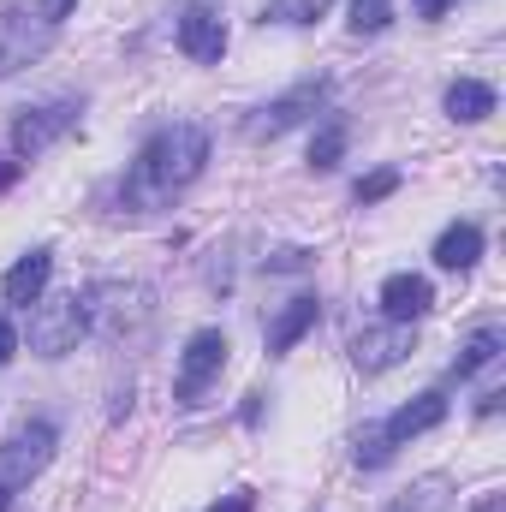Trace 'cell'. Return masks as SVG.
Returning <instances> with one entry per match:
<instances>
[{
  "instance_id": "5",
  "label": "cell",
  "mask_w": 506,
  "mask_h": 512,
  "mask_svg": "<svg viewBox=\"0 0 506 512\" xmlns=\"http://www.w3.org/2000/svg\"><path fill=\"white\" fill-rule=\"evenodd\" d=\"M322 96H328V78H304V84H292L286 96H274L268 108H256L251 120H245V137H251V143L286 137L292 126H304V120L322 108Z\"/></svg>"
},
{
  "instance_id": "7",
  "label": "cell",
  "mask_w": 506,
  "mask_h": 512,
  "mask_svg": "<svg viewBox=\"0 0 506 512\" xmlns=\"http://www.w3.org/2000/svg\"><path fill=\"white\" fill-rule=\"evenodd\" d=\"M48 24L36 12H0V78H12L18 66H30L42 48H48Z\"/></svg>"
},
{
  "instance_id": "29",
  "label": "cell",
  "mask_w": 506,
  "mask_h": 512,
  "mask_svg": "<svg viewBox=\"0 0 506 512\" xmlns=\"http://www.w3.org/2000/svg\"><path fill=\"white\" fill-rule=\"evenodd\" d=\"M215 512H251V495H233L227 507H215Z\"/></svg>"
},
{
  "instance_id": "1",
  "label": "cell",
  "mask_w": 506,
  "mask_h": 512,
  "mask_svg": "<svg viewBox=\"0 0 506 512\" xmlns=\"http://www.w3.org/2000/svg\"><path fill=\"white\" fill-rule=\"evenodd\" d=\"M209 161V131L191 126V120H173L161 126L131 161V179H126V203L131 209H155L167 197H179Z\"/></svg>"
},
{
  "instance_id": "28",
  "label": "cell",
  "mask_w": 506,
  "mask_h": 512,
  "mask_svg": "<svg viewBox=\"0 0 506 512\" xmlns=\"http://www.w3.org/2000/svg\"><path fill=\"white\" fill-rule=\"evenodd\" d=\"M12 179H18V161H6V155H0V191H6Z\"/></svg>"
},
{
  "instance_id": "12",
  "label": "cell",
  "mask_w": 506,
  "mask_h": 512,
  "mask_svg": "<svg viewBox=\"0 0 506 512\" xmlns=\"http://www.w3.org/2000/svg\"><path fill=\"white\" fill-rule=\"evenodd\" d=\"M179 48H185L191 60L215 66V60L227 54V24H221L215 12H185V18H179Z\"/></svg>"
},
{
  "instance_id": "6",
  "label": "cell",
  "mask_w": 506,
  "mask_h": 512,
  "mask_svg": "<svg viewBox=\"0 0 506 512\" xmlns=\"http://www.w3.org/2000/svg\"><path fill=\"white\" fill-rule=\"evenodd\" d=\"M78 126V108L72 102H48V108H24L18 120H12V155H42L54 137H66V131Z\"/></svg>"
},
{
  "instance_id": "25",
  "label": "cell",
  "mask_w": 506,
  "mask_h": 512,
  "mask_svg": "<svg viewBox=\"0 0 506 512\" xmlns=\"http://www.w3.org/2000/svg\"><path fill=\"white\" fill-rule=\"evenodd\" d=\"M12 352H18V328H12V322L0 316V370L12 364Z\"/></svg>"
},
{
  "instance_id": "27",
  "label": "cell",
  "mask_w": 506,
  "mask_h": 512,
  "mask_svg": "<svg viewBox=\"0 0 506 512\" xmlns=\"http://www.w3.org/2000/svg\"><path fill=\"white\" fill-rule=\"evenodd\" d=\"M417 12H423V18H441V12H447V0H417Z\"/></svg>"
},
{
  "instance_id": "3",
  "label": "cell",
  "mask_w": 506,
  "mask_h": 512,
  "mask_svg": "<svg viewBox=\"0 0 506 512\" xmlns=\"http://www.w3.org/2000/svg\"><path fill=\"white\" fill-rule=\"evenodd\" d=\"M84 328H90V304H84L78 292L48 298V304L36 298V316H30V352H36V358H66V352H78Z\"/></svg>"
},
{
  "instance_id": "4",
  "label": "cell",
  "mask_w": 506,
  "mask_h": 512,
  "mask_svg": "<svg viewBox=\"0 0 506 512\" xmlns=\"http://www.w3.org/2000/svg\"><path fill=\"white\" fill-rule=\"evenodd\" d=\"M227 334L221 328H197L191 340H185V352H179V376H173V399L179 405H203V393H209V382L227 370Z\"/></svg>"
},
{
  "instance_id": "23",
  "label": "cell",
  "mask_w": 506,
  "mask_h": 512,
  "mask_svg": "<svg viewBox=\"0 0 506 512\" xmlns=\"http://www.w3.org/2000/svg\"><path fill=\"white\" fill-rule=\"evenodd\" d=\"M274 274H292V268H310V251H280L274 262H268Z\"/></svg>"
},
{
  "instance_id": "24",
  "label": "cell",
  "mask_w": 506,
  "mask_h": 512,
  "mask_svg": "<svg viewBox=\"0 0 506 512\" xmlns=\"http://www.w3.org/2000/svg\"><path fill=\"white\" fill-rule=\"evenodd\" d=\"M72 6H78V0H42V12H36V18H42V24L54 30V24H60V18L72 12Z\"/></svg>"
},
{
  "instance_id": "17",
  "label": "cell",
  "mask_w": 506,
  "mask_h": 512,
  "mask_svg": "<svg viewBox=\"0 0 506 512\" xmlns=\"http://www.w3.org/2000/svg\"><path fill=\"white\" fill-rule=\"evenodd\" d=\"M387 512H447V477H423L405 489V501H393Z\"/></svg>"
},
{
  "instance_id": "14",
  "label": "cell",
  "mask_w": 506,
  "mask_h": 512,
  "mask_svg": "<svg viewBox=\"0 0 506 512\" xmlns=\"http://www.w3.org/2000/svg\"><path fill=\"white\" fill-rule=\"evenodd\" d=\"M477 256H483V227H477V221H453V227L435 239V262L453 268V274L477 268Z\"/></svg>"
},
{
  "instance_id": "26",
  "label": "cell",
  "mask_w": 506,
  "mask_h": 512,
  "mask_svg": "<svg viewBox=\"0 0 506 512\" xmlns=\"http://www.w3.org/2000/svg\"><path fill=\"white\" fill-rule=\"evenodd\" d=\"M471 512H506V495H483V501H477Z\"/></svg>"
},
{
  "instance_id": "13",
  "label": "cell",
  "mask_w": 506,
  "mask_h": 512,
  "mask_svg": "<svg viewBox=\"0 0 506 512\" xmlns=\"http://www.w3.org/2000/svg\"><path fill=\"white\" fill-rule=\"evenodd\" d=\"M316 316H322V304H316L310 292H304V298H292V304L268 322V352H292V346L316 328Z\"/></svg>"
},
{
  "instance_id": "10",
  "label": "cell",
  "mask_w": 506,
  "mask_h": 512,
  "mask_svg": "<svg viewBox=\"0 0 506 512\" xmlns=\"http://www.w3.org/2000/svg\"><path fill=\"white\" fill-rule=\"evenodd\" d=\"M48 274H54V251H30V256H18L12 268H6V280H0V298L6 304H36L42 292H48Z\"/></svg>"
},
{
  "instance_id": "15",
  "label": "cell",
  "mask_w": 506,
  "mask_h": 512,
  "mask_svg": "<svg viewBox=\"0 0 506 512\" xmlns=\"http://www.w3.org/2000/svg\"><path fill=\"white\" fill-rule=\"evenodd\" d=\"M447 114L465 120V126H477V120L495 114V90H489L483 78H453V84H447Z\"/></svg>"
},
{
  "instance_id": "18",
  "label": "cell",
  "mask_w": 506,
  "mask_h": 512,
  "mask_svg": "<svg viewBox=\"0 0 506 512\" xmlns=\"http://www.w3.org/2000/svg\"><path fill=\"white\" fill-rule=\"evenodd\" d=\"M340 155H346V126H340V120H328V126L310 137V167H316V173H328V167H340Z\"/></svg>"
},
{
  "instance_id": "19",
  "label": "cell",
  "mask_w": 506,
  "mask_h": 512,
  "mask_svg": "<svg viewBox=\"0 0 506 512\" xmlns=\"http://www.w3.org/2000/svg\"><path fill=\"white\" fill-rule=\"evenodd\" d=\"M322 12H328V0H268L262 24H316Z\"/></svg>"
},
{
  "instance_id": "22",
  "label": "cell",
  "mask_w": 506,
  "mask_h": 512,
  "mask_svg": "<svg viewBox=\"0 0 506 512\" xmlns=\"http://www.w3.org/2000/svg\"><path fill=\"white\" fill-rule=\"evenodd\" d=\"M387 459H393V447L381 441V423L376 429H364V435H358V465H364V471H381Z\"/></svg>"
},
{
  "instance_id": "8",
  "label": "cell",
  "mask_w": 506,
  "mask_h": 512,
  "mask_svg": "<svg viewBox=\"0 0 506 512\" xmlns=\"http://www.w3.org/2000/svg\"><path fill=\"white\" fill-rule=\"evenodd\" d=\"M417 352V340H411V328L405 322H387V328H364L358 340H352V364L364 370V376H381V370H393L399 358H411Z\"/></svg>"
},
{
  "instance_id": "20",
  "label": "cell",
  "mask_w": 506,
  "mask_h": 512,
  "mask_svg": "<svg viewBox=\"0 0 506 512\" xmlns=\"http://www.w3.org/2000/svg\"><path fill=\"white\" fill-rule=\"evenodd\" d=\"M393 24V0H352V30L358 36H376Z\"/></svg>"
},
{
  "instance_id": "11",
  "label": "cell",
  "mask_w": 506,
  "mask_h": 512,
  "mask_svg": "<svg viewBox=\"0 0 506 512\" xmlns=\"http://www.w3.org/2000/svg\"><path fill=\"white\" fill-rule=\"evenodd\" d=\"M429 304H435V286L423 274H387L381 280V310L393 322H417V316H429Z\"/></svg>"
},
{
  "instance_id": "9",
  "label": "cell",
  "mask_w": 506,
  "mask_h": 512,
  "mask_svg": "<svg viewBox=\"0 0 506 512\" xmlns=\"http://www.w3.org/2000/svg\"><path fill=\"white\" fill-rule=\"evenodd\" d=\"M447 423V393H417V399H405L387 423H381V441L387 447H405V441H417V435H429V429H441Z\"/></svg>"
},
{
  "instance_id": "21",
  "label": "cell",
  "mask_w": 506,
  "mask_h": 512,
  "mask_svg": "<svg viewBox=\"0 0 506 512\" xmlns=\"http://www.w3.org/2000/svg\"><path fill=\"white\" fill-rule=\"evenodd\" d=\"M393 191H399V167H381V173H370V179H358V191H352V197H358V203L370 209V203L393 197Z\"/></svg>"
},
{
  "instance_id": "2",
  "label": "cell",
  "mask_w": 506,
  "mask_h": 512,
  "mask_svg": "<svg viewBox=\"0 0 506 512\" xmlns=\"http://www.w3.org/2000/svg\"><path fill=\"white\" fill-rule=\"evenodd\" d=\"M54 423L48 417H24L12 435H6V447H0V512H12V501L42 477V465L54 459Z\"/></svg>"
},
{
  "instance_id": "16",
  "label": "cell",
  "mask_w": 506,
  "mask_h": 512,
  "mask_svg": "<svg viewBox=\"0 0 506 512\" xmlns=\"http://www.w3.org/2000/svg\"><path fill=\"white\" fill-rule=\"evenodd\" d=\"M495 358H501V334H495V328H477V334H471V340L459 346V358H453V376L465 382V376H477V370H489Z\"/></svg>"
}]
</instances>
